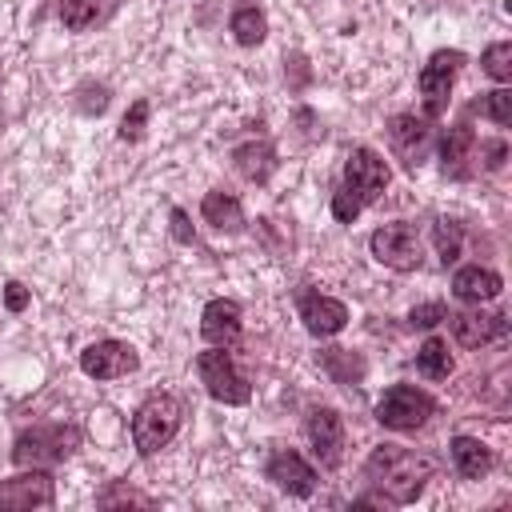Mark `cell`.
Masks as SVG:
<instances>
[{"instance_id":"6da1fadb","label":"cell","mask_w":512,"mask_h":512,"mask_svg":"<svg viewBox=\"0 0 512 512\" xmlns=\"http://www.w3.org/2000/svg\"><path fill=\"white\" fill-rule=\"evenodd\" d=\"M364 480L376 488L384 504H412L424 484L432 480V460L400 448V444H380L364 460Z\"/></svg>"},{"instance_id":"7a4b0ae2","label":"cell","mask_w":512,"mask_h":512,"mask_svg":"<svg viewBox=\"0 0 512 512\" xmlns=\"http://www.w3.org/2000/svg\"><path fill=\"white\" fill-rule=\"evenodd\" d=\"M80 428L76 424H32L12 440V464L20 468H48L68 460L80 448Z\"/></svg>"},{"instance_id":"3957f363","label":"cell","mask_w":512,"mask_h":512,"mask_svg":"<svg viewBox=\"0 0 512 512\" xmlns=\"http://www.w3.org/2000/svg\"><path fill=\"white\" fill-rule=\"evenodd\" d=\"M184 424V404L172 392H152L132 416V444L140 456L160 452Z\"/></svg>"},{"instance_id":"277c9868","label":"cell","mask_w":512,"mask_h":512,"mask_svg":"<svg viewBox=\"0 0 512 512\" xmlns=\"http://www.w3.org/2000/svg\"><path fill=\"white\" fill-rule=\"evenodd\" d=\"M196 372H200V384H204V392L216 400V404H248L252 400V384H248V376L236 368V360H232V352L228 348H208V352H200L196 356Z\"/></svg>"},{"instance_id":"5b68a950","label":"cell","mask_w":512,"mask_h":512,"mask_svg":"<svg viewBox=\"0 0 512 512\" xmlns=\"http://www.w3.org/2000/svg\"><path fill=\"white\" fill-rule=\"evenodd\" d=\"M432 412H436V400L416 384H392L376 400V424H384L392 432H416L428 424Z\"/></svg>"},{"instance_id":"8992f818","label":"cell","mask_w":512,"mask_h":512,"mask_svg":"<svg viewBox=\"0 0 512 512\" xmlns=\"http://www.w3.org/2000/svg\"><path fill=\"white\" fill-rule=\"evenodd\" d=\"M464 60H468L464 52H456V48H440V52H432V60L420 68L416 84H420L424 116H428V120H440V116L448 112V96H452V84H456Z\"/></svg>"},{"instance_id":"52a82bcc","label":"cell","mask_w":512,"mask_h":512,"mask_svg":"<svg viewBox=\"0 0 512 512\" xmlns=\"http://www.w3.org/2000/svg\"><path fill=\"white\" fill-rule=\"evenodd\" d=\"M368 252L376 256V264L392 268V272H416L420 268V236L408 220H392L384 228H376L368 236Z\"/></svg>"},{"instance_id":"ba28073f","label":"cell","mask_w":512,"mask_h":512,"mask_svg":"<svg viewBox=\"0 0 512 512\" xmlns=\"http://www.w3.org/2000/svg\"><path fill=\"white\" fill-rule=\"evenodd\" d=\"M56 504V480L44 468H24L0 480V512H32Z\"/></svg>"},{"instance_id":"9c48e42d","label":"cell","mask_w":512,"mask_h":512,"mask_svg":"<svg viewBox=\"0 0 512 512\" xmlns=\"http://www.w3.org/2000/svg\"><path fill=\"white\" fill-rule=\"evenodd\" d=\"M388 148L408 172H416L432 148V120L416 112H396L388 120Z\"/></svg>"},{"instance_id":"30bf717a","label":"cell","mask_w":512,"mask_h":512,"mask_svg":"<svg viewBox=\"0 0 512 512\" xmlns=\"http://www.w3.org/2000/svg\"><path fill=\"white\" fill-rule=\"evenodd\" d=\"M388 180H392L388 160H384L376 148L360 144V148L348 152V160H344V188H348L360 204H372V200L388 188Z\"/></svg>"},{"instance_id":"8fae6325","label":"cell","mask_w":512,"mask_h":512,"mask_svg":"<svg viewBox=\"0 0 512 512\" xmlns=\"http://www.w3.org/2000/svg\"><path fill=\"white\" fill-rule=\"evenodd\" d=\"M140 368V352L124 340H96L80 352V372L92 380H116Z\"/></svg>"},{"instance_id":"7c38bea8","label":"cell","mask_w":512,"mask_h":512,"mask_svg":"<svg viewBox=\"0 0 512 512\" xmlns=\"http://www.w3.org/2000/svg\"><path fill=\"white\" fill-rule=\"evenodd\" d=\"M264 480H272L280 492L288 496H312L316 492V468L296 452V448H276L268 460H264Z\"/></svg>"},{"instance_id":"4fadbf2b","label":"cell","mask_w":512,"mask_h":512,"mask_svg":"<svg viewBox=\"0 0 512 512\" xmlns=\"http://www.w3.org/2000/svg\"><path fill=\"white\" fill-rule=\"evenodd\" d=\"M296 312H300V320H304V328L312 336H336L348 324V304L336 300V296H324L316 288H300L296 292Z\"/></svg>"},{"instance_id":"5bb4252c","label":"cell","mask_w":512,"mask_h":512,"mask_svg":"<svg viewBox=\"0 0 512 512\" xmlns=\"http://www.w3.org/2000/svg\"><path fill=\"white\" fill-rule=\"evenodd\" d=\"M444 320L452 324V336L460 348H484V344H496L508 336V316L484 312L480 304H476V312H448Z\"/></svg>"},{"instance_id":"9a60e30c","label":"cell","mask_w":512,"mask_h":512,"mask_svg":"<svg viewBox=\"0 0 512 512\" xmlns=\"http://www.w3.org/2000/svg\"><path fill=\"white\" fill-rule=\"evenodd\" d=\"M304 432H308V444H312L316 460L324 468H340V460H344V416L336 408H312Z\"/></svg>"},{"instance_id":"2e32d148","label":"cell","mask_w":512,"mask_h":512,"mask_svg":"<svg viewBox=\"0 0 512 512\" xmlns=\"http://www.w3.org/2000/svg\"><path fill=\"white\" fill-rule=\"evenodd\" d=\"M240 328H244V308L236 300H208L204 312H200V336L212 344V348H232L240 340Z\"/></svg>"},{"instance_id":"e0dca14e","label":"cell","mask_w":512,"mask_h":512,"mask_svg":"<svg viewBox=\"0 0 512 512\" xmlns=\"http://www.w3.org/2000/svg\"><path fill=\"white\" fill-rule=\"evenodd\" d=\"M472 156H476V132L468 120H456L448 128V136L440 140V164H444V176L452 180H464L472 172Z\"/></svg>"},{"instance_id":"ac0fdd59","label":"cell","mask_w":512,"mask_h":512,"mask_svg":"<svg viewBox=\"0 0 512 512\" xmlns=\"http://www.w3.org/2000/svg\"><path fill=\"white\" fill-rule=\"evenodd\" d=\"M452 292L464 304H488V300H496L504 292V280H500V272H492L484 264H468V268H460L452 276Z\"/></svg>"},{"instance_id":"d6986e66","label":"cell","mask_w":512,"mask_h":512,"mask_svg":"<svg viewBox=\"0 0 512 512\" xmlns=\"http://www.w3.org/2000/svg\"><path fill=\"white\" fill-rule=\"evenodd\" d=\"M232 164L248 184H268V176L276 172V148L268 140H244L232 148Z\"/></svg>"},{"instance_id":"ffe728a7","label":"cell","mask_w":512,"mask_h":512,"mask_svg":"<svg viewBox=\"0 0 512 512\" xmlns=\"http://www.w3.org/2000/svg\"><path fill=\"white\" fill-rule=\"evenodd\" d=\"M200 216H204V224H212L216 232H244V208H240V200H236L232 192H224V188L204 192Z\"/></svg>"},{"instance_id":"44dd1931","label":"cell","mask_w":512,"mask_h":512,"mask_svg":"<svg viewBox=\"0 0 512 512\" xmlns=\"http://www.w3.org/2000/svg\"><path fill=\"white\" fill-rule=\"evenodd\" d=\"M116 16V0H60V24L68 32L100 28Z\"/></svg>"},{"instance_id":"7402d4cb","label":"cell","mask_w":512,"mask_h":512,"mask_svg":"<svg viewBox=\"0 0 512 512\" xmlns=\"http://www.w3.org/2000/svg\"><path fill=\"white\" fill-rule=\"evenodd\" d=\"M452 464H456V472L464 476V480H480V476H488L492 472V448L484 444V440H476V436H452Z\"/></svg>"},{"instance_id":"603a6c76","label":"cell","mask_w":512,"mask_h":512,"mask_svg":"<svg viewBox=\"0 0 512 512\" xmlns=\"http://www.w3.org/2000/svg\"><path fill=\"white\" fill-rule=\"evenodd\" d=\"M316 364H320L336 384H360L364 372H368L364 356H356V352H348V348H324V352H316Z\"/></svg>"},{"instance_id":"cb8c5ba5","label":"cell","mask_w":512,"mask_h":512,"mask_svg":"<svg viewBox=\"0 0 512 512\" xmlns=\"http://www.w3.org/2000/svg\"><path fill=\"white\" fill-rule=\"evenodd\" d=\"M228 32H232V40H236L240 48H256V44H264V36H268V20H264V12H260L256 4H240V8L228 16Z\"/></svg>"},{"instance_id":"d4e9b609","label":"cell","mask_w":512,"mask_h":512,"mask_svg":"<svg viewBox=\"0 0 512 512\" xmlns=\"http://www.w3.org/2000/svg\"><path fill=\"white\" fill-rule=\"evenodd\" d=\"M416 368H420V376H428V380H448V372H452L448 344H444L440 336H428V340L420 344V352H416Z\"/></svg>"},{"instance_id":"484cf974","label":"cell","mask_w":512,"mask_h":512,"mask_svg":"<svg viewBox=\"0 0 512 512\" xmlns=\"http://www.w3.org/2000/svg\"><path fill=\"white\" fill-rule=\"evenodd\" d=\"M432 240H436V256H440L444 268L460 260V248H464V228H460V220L440 216V220L432 224Z\"/></svg>"},{"instance_id":"4316f807","label":"cell","mask_w":512,"mask_h":512,"mask_svg":"<svg viewBox=\"0 0 512 512\" xmlns=\"http://www.w3.org/2000/svg\"><path fill=\"white\" fill-rule=\"evenodd\" d=\"M480 68H484L496 84H508V80H512V44H508V40L488 44L484 56H480Z\"/></svg>"},{"instance_id":"83f0119b","label":"cell","mask_w":512,"mask_h":512,"mask_svg":"<svg viewBox=\"0 0 512 512\" xmlns=\"http://www.w3.org/2000/svg\"><path fill=\"white\" fill-rule=\"evenodd\" d=\"M472 112L488 116L496 128H508V124H512V92L500 84V88H496V92H488L480 104H472Z\"/></svg>"},{"instance_id":"f1b7e54d","label":"cell","mask_w":512,"mask_h":512,"mask_svg":"<svg viewBox=\"0 0 512 512\" xmlns=\"http://www.w3.org/2000/svg\"><path fill=\"white\" fill-rule=\"evenodd\" d=\"M96 504L100 508H116V504H140V508H148V504H156L148 492H136V488H128V484H120V480H112L100 496H96Z\"/></svg>"},{"instance_id":"f546056e","label":"cell","mask_w":512,"mask_h":512,"mask_svg":"<svg viewBox=\"0 0 512 512\" xmlns=\"http://www.w3.org/2000/svg\"><path fill=\"white\" fill-rule=\"evenodd\" d=\"M144 128H148V100L140 96V100H132V108L124 112V120H120V140H128V144H136L140 136H144Z\"/></svg>"},{"instance_id":"4dcf8cb0","label":"cell","mask_w":512,"mask_h":512,"mask_svg":"<svg viewBox=\"0 0 512 512\" xmlns=\"http://www.w3.org/2000/svg\"><path fill=\"white\" fill-rule=\"evenodd\" d=\"M476 156L484 164V172H500L504 160H508V144L500 136H488V140H476Z\"/></svg>"},{"instance_id":"1f68e13d","label":"cell","mask_w":512,"mask_h":512,"mask_svg":"<svg viewBox=\"0 0 512 512\" xmlns=\"http://www.w3.org/2000/svg\"><path fill=\"white\" fill-rule=\"evenodd\" d=\"M76 96H88V100L76 104L84 116H100V112L108 108V84H92V80H84V84L76 88Z\"/></svg>"},{"instance_id":"d6a6232c","label":"cell","mask_w":512,"mask_h":512,"mask_svg":"<svg viewBox=\"0 0 512 512\" xmlns=\"http://www.w3.org/2000/svg\"><path fill=\"white\" fill-rule=\"evenodd\" d=\"M360 208H364V204H360V200H356V196H352L344 184L332 192V216H336L340 224H352V220L360 216Z\"/></svg>"},{"instance_id":"836d02e7","label":"cell","mask_w":512,"mask_h":512,"mask_svg":"<svg viewBox=\"0 0 512 512\" xmlns=\"http://www.w3.org/2000/svg\"><path fill=\"white\" fill-rule=\"evenodd\" d=\"M444 316H448V308H444L440 300H428V304H416V308L408 312V324H412V328H436Z\"/></svg>"},{"instance_id":"e575fe53","label":"cell","mask_w":512,"mask_h":512,"mask_svg":"<svg viewBox=\"0 0 512 512\" xmlns=\"http://www.w3.org/2000/svg\"><path fill=\"white\" fill-rule=\"evenodd\" d=\"M28 304H32V292H28L20 280H8V284H4V308H8V312H24Z\"/></svg>"},{"instance_id":"d590c367","label":"cell","mask_w":512,"mask_h":512,"mask_svg":"<svg viewBox=\"0 0 512 512\" xmlns=\"http://www.w3.org/2000/svg\"><path fill=\"white\" fill-rule=\"evenodd\" d=\"M172 240H176V244H192V240H196L192 220H188L184 208H172Z\"/></svg>"},{"instance_id":"8d00e7d4","label":"cell","mask_w":512,"mask_h":512,"mask_svg":"<svg viewBox=\"0 0 512 512\" xmlns=\"http://www.w3.org/2000/svg\"><path fill=\"white\" fill-rule=\"evenodd\" d=\"M0 80H4V68H0Z\"/></svg>"}]
</instances>
